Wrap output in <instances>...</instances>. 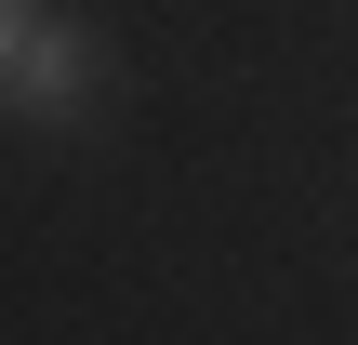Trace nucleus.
Listing matches in <instances>:
<instances>
[{
  "instance_id": "obj_1",
  "label": "nucleus",
  "mask_w": 358,
  "mask_h": 345,
  "mask_svg": "<svg viewBox=\"0 0 358 345\" xmlns=\"http://www.w3.org/2000/svg\"><path fill=\"white\" fill-rule=\"evenodd\" d=\"M66 93H80V40H66V27H53V40H40V53H27V106H66Z\"/></svg>"
},
{
  "instance_id": "obj_2",
  "label": "nucleus",
  "mask_w": 358,
  "mask_h": 345,
  "mask_svg": "<svg viewBox=\"0 0 358 345\" xmlns=\"http://www.w3.org/2000/svg\"><path fill=\"white\" fill-rule=\"evenodd\" d=\"M13 27H27V0H0V53H13Z\"/></svg>"
}]
</instances>
